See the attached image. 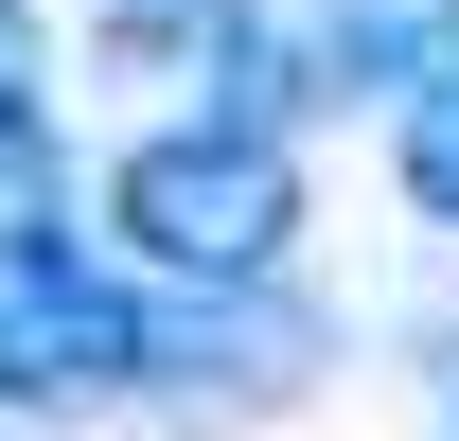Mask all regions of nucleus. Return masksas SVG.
I'll use <instances>...</instances> for the list:
<instances>
[{"label":"nucleus","mask_w":459,"mask_h":441,"mask_svg":"<svg viewBox=\"0 0 459 441\" xmlns=\"http://www.w3.org/2000/svg\"><path fill=\"white\" fill-rule=\"evenodd\" d=\"M459 36V0H195V54H212L230 124H318L371 89H424V54Z\"/></svg>","instance_id":"f03ea898"},{"label":"nucleus","mask_w":459,"mask_h":441,"mask_svg":"<svg viewBox=\"0 0 459 441\" xmlns=\"http://www.w3.org/2000/svg\"><path fill=\"white\" fill-rule=\"evenodd\" d=\"M107 18H124V36H177V18H195V0H107Z\"/></svg>","instance_id":"423d86ee"},{"label":"nucleus","mask_w":459,"mask_h":441,"mask_svg":"<svg viewBox=\"0 0 459 441\" xmlns=\"http://www.w3.org/2000/svg\"><path fill=\"white\" fill-rule=\"evenodd\" d=\"M0 142H36V0H0Z\"/></svg>","instance_id":"39448f33"},{"label":"nucleus","mask_w":459,"mask_h":441,"mask_svg":"<svg viewBox=\"0 0 459 441\" xmlns=\"http://www.w3.org/2000/svg\"><path fill=\"white\" fill-rule=\"evenodd\" d=\"M389 160H406V212L459 229V36L424 54V89H406V124H389Z\"/></svg>","instance_id":"20e7f679"},{"label":"nucleus","mask_w":459,"mask_h":441,"mask_svg":"<svg viewBox=\"0 0 459 441\" xmlns=\"http://www.w3.org/2000/svg\"><path fill=\"white\" fill-rule=\"evenodd\" d=\"M107 229H124V265L177 282V300H247V282H283V247H300V160L265 124H230V107L142 124L107 160Z\"/></svg>","instance_id":"f257e3e1"},{"label":"nucleus","mask_w":459,"mask_h":441,"mask_svg":"<svg viewBox=\"0 0 459 441\" xmlns=\"http://www.w3.org/2000/svg\"><path fill=\"white\" fill-rule=\"evenodd\" d=\"M160 371H177V318L124 265H89V247L0 265V406H107V388H160Z\"/></svg>","instance_id":"7ed1b4c3"}]
</instances>
